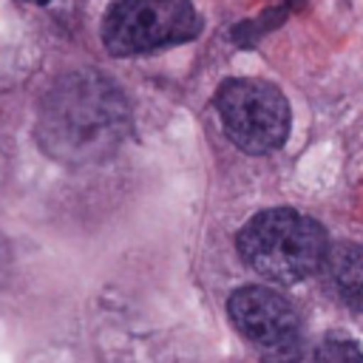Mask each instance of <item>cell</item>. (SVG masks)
Listing matches in <instances>:
<instances>
[{"instance_id":"6da1fadb","label":"cell","mask_w":363,"mask_h":363,"mask_svg":"<svg viewBox=\"0 0 363 363\" xmlns=\"http://www.w3.org/2000/svg\"><path fill=\"white\" fill-rule=\"evenodd\" d=\"M130 113L122 91L96 71L60 77L37 111V142L62 164H94L128 139Z\"/></svg>"},{"instance_id":"7a4b0ae2","label":"cell","mask_w":363,"mask_h":363,"mask_svg":"<svg viewBox=\"0 0 363 363\" xmlns=\"http://www.w3.org/2000/svg\"><path fill=\"white\" fill-rule=\"evenodd\" d=\"M244 264L272 284H301L323 269L329 238L323 227L292 207H269L255 213L235 238Z\"/></svg>"},{"instance_id":"3957f363","label":"cell","mask_w":363,"mask_h":363,"mask_svg":"<svg viewBox=\"0 0 363 363\" xmlns=\"http://www.w3.org/2000/svg\"><path fill=\"white\" fill-rule=\"evenodd\" d=\"M190 0H116L102 17V43L113 57H133L199 37Z\"/></svg>"},{"instance_id":"277c9868","label":"cell","mask_w":363,"mask_h":363,"mask_svg":"<svg viewBox=\"0 0 363 363\" xmlns=\"http://www.w3.org/2000/svg\"><path fill=\"white\" fill-rule=\"evenodd\" d=\"M216 111L227 136L247 153L278 150L292 128L286 96L267 79L233 77L216 91Z\"/></svg>"},{"instance_id":"5b68a950","label":"cell","mask_w":363,"mask_h":363,"mask_svg":"<svg viewBox=\"0 0 363 363\" xmlns=\"http://www.w3.org/2000/svg\"><path fill=\"white\" fill-rule=\"evenodd\" d=\"M230 323L255 349L261 363H298L303 354V332L295 306L275 289L250 284L227 301Z\"/></svg>"},{"instance_id":"8992f818","label":"cell","mask_w":363,"mask_h":363,"mask_svg":"<svg viewBox=\"0 0 363 363\" xmlns=\"http://www.w3.org/2000/svg\"><path fill=\"white\" fill-rule=\"evenodd\" d=\"M335 295L354 312H363V244L340 241L329 247L323 264Z\"/></svg>"},{"instance_id":"52a82bcc","label":"cell","mask_w":363,"mask_h":363,"mask_svg":"<svg viewBox=\"0 0 363 363\" xmlns=\"http://www.w3.org/2000/svg\"><path fill=\"white\" fill-rule=\"evenodd\" d=\"M306 363H363V352L357 343L352 340H343V337H332V340H323Z\"/></svg>"}]
</instances>
